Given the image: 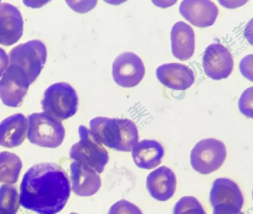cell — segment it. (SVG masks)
<instances>
[{
  "label": "cell",
  "mask_w": 253,
  "mask_h": 214,
  "mask_svg": "<svg viewBox=\"0 0 253 214\" xmlns=\"http://www.w3.org/2000/svg\"><path fill=\"white\" fill-rule=\"evenodd\" d=\"M70 193L69 178L59 165L39 163L29 169L23 177L19 203L39 214H56L66 205Z\"/></svg>",
  "instance_id": "cell-1"
},
{
  "label": "cell",
  "mask_w": 253,
  "mask_h": 214,
  "mask_svg": "<svg viewBox=\"0 0 253 214\" xmlns=\"http://www.w3.org/2000/svg\"><path fill=\"white\" fill-rule=\"evenodd\" d=\"M90 130L102 144L120 151H130L138 142L135 124L127 118L96 117L89 122Z\"/></svg>",
  "instance_id": "cell-2"
},
{
  "label": "cell",
  "mask_w": 253,
  "mask_h": 214,
  "mask_svg": "<svg viewBox=\"0 0 253 214\" xmlns=\"http://www.w3.org/2000/svg\"><path fill=\"white\" fill-rule=\"evenodd\" d=\"M78 104L76 90L64 82L50 85L44 91L42 101L44 112L61 121L73 116L78 110Z\"/></svg>",
  "instance_id": "cell-3"
},
{
  "label": "cell",
  "mask_w": 253,
  "mask_h": 214,
  "mask_svg": "<svg viewBox=\"0 0 253 214\" xmlns=\"http://www.w3.org/2000/svg\"><path fill=\"white\" fill-rule=\"evenodd\" d=\"M80 140L70 150V157L101 174L109 161V154L103 144L84 125L78 129Z\"/></svg>",
  "instance_id": "cell-4"
},
{
  "label": "cell",
  "mask_w": 253,
  "mask_h": 214,
  "mask_svg": "<svg viewBox=\"0 0 253 214\" xmlns=\"http://www.w3.org/2000/svg\"><path fill=\"white\" fill-rule=\"evenodd\" d=\"M28 126L27 138L32 143L56 148L63 142L65 131L61 121L44 112L30 114Z\"/></svg>",
  "instance_id": "cell-5"
},
{
  "label": "cell",
  "mask_w": 253,
  "mask_h": 214,
  "mask_svg": "<svg viewBox=\"0 0 253 214\" xmlns=\"http://www.w3.org/2000/svg\"><path fill=\"white\" fill-rule=\"evenodd\" d=\"M46 57L45 44L39 40H32L11 50L9 55V64L22 70L32 83L41 73Z\"/></svg>",
  "instance_id": "cell-6"
},
{
  "label": "cell",
  "mask_w": 253,
  "mask_h": 214,
  "mask_svg": "<svg viewBox=\"0 0 253 214\" xmlns=\"http://www.w3.org/2000/svg\"><path fill=\"white\" fill-rule=\"evenodd\" d=\"M227 155L224 143L214 138L198 142L190 153V163L197 172L207 175L218 169L224 163Z\"/></svg>",
  "instance_id": "cell-7"
},
{
  "label": "cell",
  "mask_w": 253,
  "mask_h": 214,
  "mask_svg": "<svg viewBox=\"0 0 253 214\" xmlns=\"http://www.w3.org/2000/svg\"><path fill=\"white\" fill-rule=\"evenodd\" d=\"M210 200L215 214H237L244 204V197L237 184L224 178L213 182Z\"/></svg>",
  "instance_id": "cell-8"
},
{
  "label": "cell",
  "mask_w": 253,
  "mask_h": 214,
  "mask_svg": "<svg viewBox=\"0 0 253 214\" xmlns=\"http://www.w3.org/2000/svg\"><path fill=\"white\" fill-rule=\"evenodd\" d=\"M31 84L22 70L9 64L0 80V99L2 103L12 107L19 106Z\"/></svg>",
  "instance_id": "cell-9"
},
{
  "label": "cell",
  "mask_w": 253,
  "mask_h": 214,
  "mask_svg": "<svg viewBox=\"0 0 253 214\" xmlns=\"http://www.w3.org/2000/svg\"><path fill=\"white\" fill-rule=\"evenodd\" d=\"M145 67L141 59L131 52L120 54L112 66V75L117 84L125 88L136 86L145 74Z\"/></svg>",
  "instance_id": "cell-10"
},
{
  "label": "cell",
  "mask_w": 253,
  "mask_h": 214,
  "mask_svg": "<svg viewBox=\"0 0 253 214\" xmlns=\"http://www.w3.org/2000/svg\"><path fill=\"white\" fill-rule=\"evenodd\" d=\"M233 59L230 52L219 43L209 45L203 57V66L206 75L215 80L228 77L233 69Z\"/></svg>",
  "instance_id": "cell-11"
},
{
  "label": "cell",
  "mask_w": 253,
  "mask_h": 214,
  "mask_svg": "<svg viewBox=\"0 0 253 214\" xmlns=\"http://www.w3.org/2000/svg\"><path fill=\"white\" fill-rule=\"evenodd\" d=\"M179 10L182 16L192 25L199 27L212 25L218 14V8L209 0L182 1Z\"/></svg>",
  "instance_id": "cell-12"
},
{
  "label": "cell",
  "mask_w": 253,
  "mask_h": 214,
  "mask_svg": "<svg viewBox=\"0 0 253 214\" xmlns=\"http://www.w3.org/2000/svg\"><path fill=\"white\" fill-rule=\"evenodd\" d=\"M23 20L18 9L7 2L0 4V44L10 46L21 38Z\"/></svg>",
  "instance_id": "cell-13"
},
{
  "label": "cell",
  "mask_w": 253,
  "mask_h": 214,
  "mask_svg": "<svg viewBox=\"0 0 253 214\" xmlns=\"http://www.w3.org/2000/svg\"><path fill=\"white\" fill-rule=\"evenodd\" d=\"M156 76L163 85L174 90H185L195 81L193 71L188 67L177 63L160 65L156 70Z\"/></svg>",
  "instance_id": "cell-14"
},
{
  "label": "cell",
  "mask_w": 253,
  "mask_h": 214,
  "mask_svg": "<svg viewBox=\"0 0 253 214\" xmlns=\"http://www.w3.org/2000/svg\"><path fill=\"white\" fill-rule=\"evenodd\" d=\"M70 178L73 192L80 196H90L98 192L101 179L92 169L74 161L70 165Z\"/></svg>",
  "instance_id": "cell-15"
},
{
  "label": "cell",
  "mask_w": 253,
  "mask_h": 214,
  "mask_svg": "<svg viewBox=\"0 0 253 214\" xmlns=\"http://www.w3.org/2000/svg\"><path fill=\"white\" fill-rule=\"evenodd\" d=\"M146 187L150 195L160 201H166L173 195L176 178L173 171L166 166H161L149 174Z\"/></svg>",
  "instance_id": "cell-16"
},
{
  "label": "cell",
  "mask_w": 253,
  "mask_h": 214,
  "mask_svg": "<svg viewBox=\"0 0 253 214\" xmlns=\"http://www.w3.org/2000/svg\"><path fill=\"white\" fill-rule=\"evenodd\" d=\"M171 47L173 55L181 61L189 59L195 50V34L192 28L179 21L172 27Z\"/></svg>",
  "instance_id": "cell-17"
},
{
  "label": "cell",
  "mask_w": 253,
  "mask_h": 214,
  "mask_svg": "<svg viewBox=\"0 0 253 214\" xmlns=\"http://www.w3.org/2000/svg\"><path fill=\"white\" fill-rule=\"evenodd\" d=\"M135 165L139 168L150 170L159 165L164 157L163 146L154 140H143L137 142L131 149Z\"/></svg>",
  "instance_id": "cell-18"
},
{
  "label": "cell",
  "mask_w": 253,
  "mask_h": 214,
  "mask_svg": "<svg viewBox=\"0 0 253 214\" xmlns=\"http://www.w3.org/2000/svg\"><path fill=\"white\" fill-rule=\"evenodd\" d=\"M28 121L22 113L13 114L0 123V145L12 148L20 145L26 137Z\"/></svg>",
  "instance_id": "cell-19"
},
{
  "label": "cell",
  "mask_w": 253,
  "mask_h": 214,
  "mask_svg": "<svg viewBox=\"0 0 253 214\" xmlns=\"http://www.w3.org/2000/svg\"><path fill=\"white\" fill-rule=\"evenodd\" d=\"M22 167V161L17 155L8 151L0 152V182L16 183Z\"/></svg>",
  "instance_id": "cell-20"
},
{
  "label": "cell",
  "mask_w": 253,
  "mask_h": 214,
  "mask_svg": "<svg viewBox=\"0 0 253 214\" xmlns=\"http://www.w3.org/2000/svg\"><path fill=\"white\" fill-rule=\"evenodd\" d=\"M18 192L14 186L4 184L0 187V213L16 214L19 208Z\"/></svg>",
  "instance_id": "cell-21"
},
{
  "label": "cell",
  "mask_w": 253,
  "mask_h": 214,
  "mask_svg": "<svg viewBox=\"0 0 253 214\" xmlns=\"http://www.w3.org/2000/svg\"><path fill=\"white\" fill-rule=\"evenodd\" d=\"M173 214H206L200 202L194 197L184 196L176 203Z\"/></svg>",
  "instance_id": "cell-22"
},
{
  "label": "cell",
  "mask_w": 253,
  "mask_h": 214,
  "mask_svg": "<svg viewBox=\"0 0 253 214\" xmlns=\"http://www.w3.org/2000/svg\"><path fill=\"white\" fill-rule=\"evenodd\" d=\"M108 214H142L140 209L131 202L120 200L111 206Z\"/></svg>",
  "instance_id": "cell-23"
},
{
  "label": "cell",
  "mask_w": 253,
  "mask_h": 214,
  "mask_svg": "<svg viewBox=\"0 0 253 214\" xmlns=\"http://www.w3.org/2000/svg\"><path fill=\"white\" fill-rule=\"evenodd\" d=\"M253 87L248 88L242 94L238 102L239 108L245 116L253 117Z\"/></svg>",
  "instance_id": "cell-24"
},
{
  "label": "cell",
  "mask_w": 253,
  "mask_h": 214,
  "mask_svg": "<svg viewBox=\"0 0 253 214\" xmlns=\"http://www.w3.org/2000/svg\"><path fill=\"white\" fill-rule=\"evenodd\" d=\"M253 54L244 57L240 63V70L244 76L251 81H253Z\"/></svg>",
  "instance_id": "cell-25"
},
{
  "label": "cell",
  "mask_w": 253,
  "mask_h": 214,
  "mask_svg": "<svg viewBox=\"0 0 253 214\" xmlns=\"http://www.w3.org/2000/svg\"><path fill=\"white\" fill-rule=\"evenodd\" d=\"M9 57L6 52L0 48V77L9 66Z\"/></svg>",
  "instance_id": "cell-26"
},
{
  "label": "cell",
  "mask_w": 253,
  "mask_h": 214,
  "mask_svg": "<svg viewBox=\"0 0 253 214\" xmlns=\"http://www.w3.org/2000/svg\"><path fill=\"white\" fill-rule=\"evenodd\" d=\"M219 3L227 8H235L245 4L247 0H219Z\"/></svg>",
  "instance_id": "cell-27"
},
{
  "label": "cell",
  "mask_w": 253,
  "mask_h": 214,
  "mask_svg": "<svg viewBox=\"0 0 253 214\" xmlns=\"http://www.w3.org/2000/svg\"><path fill=\"white\" fill-rule=\"evenodd\" d=\"M157 2H159V4H158L157 6H159L160 7H164V5H166L167 6H170L171 5L174 3L175 1L172 0V1H156Z\"/></svg>",
  "instance_id": "cell-28"
},
{
  "label": "cell",
  "mask_w": 253,
  "mask_h": 214,
  "mask_svg": "<svg viewBox=\"0 0 253 214\" xmlns=\"http://www.w3.org/2000/svg\"><path fill=\"white\" fill-rule=\"evenodd\" d=\"M213 214H215L213 213ZM237 214H244V213H243L242 212L240 211Z\"/></svg>",
  "instance_id": "cell-29"
},
{
  "label": "cell",
  "mask_w": 253,
  "mask_h": 214,
  "mask_svg": "<svg viewBox=\"0 0 253 214\" xmlns=\"http://www.w3.org/2000/svg\"><path fill=\"white\" fill-rule=\"evenodd\" d=\"M69 214H77L76 213H71Z\"/></svg>",
  "instance_id": "cell-30"
},
{
  "label": "cell",
  "mask_w": 253,
  "mask_h": 214,
  "mask_svg": "<svg viewBox=\"0 0 253 214\" xmlns=\"http://www.w3.org/2000/svg\"><path fill=\"white\" fill-rule=\"evenodd\" d=\"M0 214H1V213H0Z\"/></svg>",
  "instance_id": "cell-31"
},
{
  "label": "cell",
  "mask_w": 253,
  "mask_h": 214,
  "mask_svg": "<svg viewBox=\"0 0 253 214\" xmlns=\"http://www.w3.org/2000/svg\"></svg>",
  "instance_id": "cell-32"
}]
</instances>
